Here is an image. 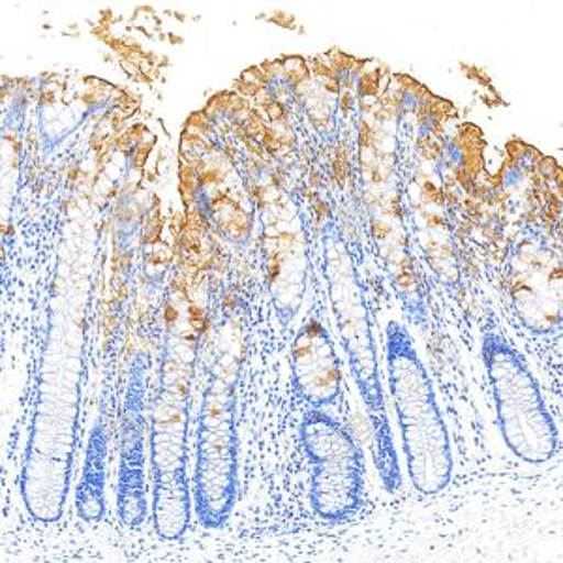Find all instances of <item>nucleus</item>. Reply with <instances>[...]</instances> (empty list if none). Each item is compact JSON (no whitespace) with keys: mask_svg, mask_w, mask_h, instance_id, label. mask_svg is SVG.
<instances>
[{"mask_svg":"<svg viewBox=\"0 0 563 563\" xmlns=\"http://www.w3.org/2000/svg\"><path fill=\"white\" fill-rule=\"evenodd\" d=\"M390 393L402 430L408 477L417 493L435 496L453 479V451L429 374L404 327L387 329Z\"/></svg>","mask_w":563,"mask_h":563,"instance_id":"nucleus-1","label":"nucleus"},{"mask_svg":"<svg viewBox=\"0 0 563 563\" xmlns=\"http://www.w3.org/2000/svg\"><path fill=\"white\" fill-rule=\"evenodd\" d=\"M327 273L331 278V299H333L339 331L346 344L352 371L357 379L358 389L365 400L368 421H371L372 438H374V466L385 490L397 494L402 487V470H400L397 448H395L389 419L385 411L384 389L379 382L371 323H368L363 295L355 284L352 257L339 239H329L327 243Z\"/></svg>","mask_w":563,"mask_h":563,"instance_id":"nucleus-2","label":"nucleus"},{"mask_svg":"<svg viewBox=\"0 0 563 563\" xmlns=\"http://www.w3.org/2000/svg\"><path fill=\"white\" fill-rule=\"evenodd\" d=\"M483 363L493 387L501 438L526 464H547L558 453V429L533 378L515 347L496 333L483 336Z\"/></svg>","mask_w":563,"mask_h":563,"instance_id":"nucleus-3","label":"nucleus"},{"mask_svg":"<svg viewBox=\"0 0 563 563\" xmlns=\"http://www.w3.org/2000/svg\"><path fill=\"white\" fill-rule=\"evenodd\" d=\"M301 442L312 466L310 504L327 522H344L363 506L365 459L342 422L323 411L307 413Z\"/></svg>","mask_w":563,"mask_h":563,"instance_id":"nucleus-4","label":"nucleus"},{"mask_svg":"<svg viewBox=\"0 0 563 563\" xmlns=\"http://www.w3.org/2000/svg\"><path fill=\"white\" fill-rule=\"evenodd\" d=\"M185 385L164 390L154 408L151 466H153V525L158 538L177 541L192 519V488L186 474L188 413Z\"/></svg>","mask_w":563,"mask_h":563,"instance_id":"nucleus-5","label":"nucleus"},{"mask_svg":"<svg viewBox=\"0 0 563 563\" xmlns=\"http://www.w3.org/2000/svg\"><path fill=\"white\" fill-rule=\"evenodd\" d=\"M238 499V432L231 416L230 390L212 385L199 427L194 472V511L199 522L217 530L230 519Z\"/></svg>","mask_w":563,"mask_h":563,"instance_id":"nucleus-6","label":"nucleus"},{"mask_svg":"<svg viewBox=\"0 0 563 563\" xmlns=\"http://www.w3.org/2000/svg\"><path fill=\"white\" fill-rule=\"evenodd\" d=\"M291 363L297 389L316 408L329 406L340 397L342 371L333 340L325 325L308 320L291 346Z\"/></svg>","mask_w":563,"mask_h":563,"instance_id":"nucleus-7","label":"nucleus"},{"mask_svg":"<svg viewBox=\"0 0 563 563\" xmlns=\"http://www.w3.org/2000/svg\"><path fill=\"white\" fill-rule=\"evenodd\" d=\"M106 440L97 430L90 438L84 477L76 490V512L79 519L97 525L106 517Z\"/></svg>","mask_w":563,"mask_h":563,"instance_id":"nucleus-8","label":"nucleus"},{"mask_svg":"<svg viewBox=\"0 0 563 563\" xmlns=\"http://www.w3.org/2000/svg\"><path fill=\"white\" fill-rule=\"evenodd\" d=\"M106 98H108L106 95H102V92H97V90L87 89L85 92H81V102H84L87 108L102 106Z\"/></svg>","mask_w":563,"mask_h":563,"instance_id":"nucleus-9","label":"nucleus"},{"mask_svg":"<svg viewBox=\"0 0 563 563\" xmlns=\"http://www.w3.org/2000/svg\"><path fill=\"white\" fill-rule=\"evenodd\" d=\"M57 102V92L52 89L40 90V106L42 108H52Z\"/></svg>","mask_w":563,"mask_h":563,"instance_id":"nucleus-10","label":"nucleus"}]
</instances>
